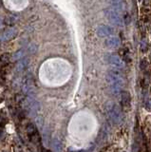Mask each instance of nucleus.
<instances>
[{
    "label": "nucleus",
    "instance_id": "nucleus-1",
    "mask_svg": "<svg viewBox=\"0 0 151 152\" xmlns=\"http://www.w3.org/2000/svg\"><path fill=\"white\" fill-rule=\"evenodd\" d=\"M105 15L107 18V20L111 22L112 24H114L115 26H123L125 24L124 16L122 15L120 12L116 11V10L109 8L105 10Z\"/></svg>",
    "mask_w": 151,
    "mask_h": 152
},
{
    "label": "nucleus",
    "instance_id": "nucleus-2",
    "mask_svg": "<svg viewBox=\"0 0 151 152\" xmlns=\"http://www.w3.org/2000/svg\"><path fill=\"white\" fill-rule=\"evenodd\" d=\"M105 60L108 65L113 66V69H125V63L119 55L114 53H107L105 55Z\"/></svg>",
    "mask_w": 151,
    "mask_h": 152
},
{
    "label": "nucleus",
    "instance_id": "nucleus-3",
    "mask_svg": "<svg viewBox=\"0 0 151 152\" xmlns=\"http://www.w3.org/2000/svg\"><path fill=\"white\" fill-rule=\"evenodd\" d=\"M22 91L24 94L28 96H32L35 92V84L32 76L31 74H28L22 84Z\"/></svg>",
    "mask_w": 151,
    "mask_h": 152
},
{
    "label": "nucleus",
    "instance_id": "nucleus-4",
    "mask_svg": "<svg viewBox=\"0 0 151 152\" xmlns=\"http://www.w3.org/2000/svg\"><path fill=\"white\" fill-rule=\"evenodd\" d=\"M25 108L28 114L31 116H35L39 110V104L32 98V96H28L24 102Z\"/></svg>",
    "mask_w": 151,
    "mask_h": 152
},
{
    "label": "nucleus",
    "instance_id": "nucleus-5",
    "mask_svg": "<svg viewBox=\"0 0 151 152\" xmlns=\"http://www.w3.org/2000/svg\"><path fill=\"white\" fill-rule=\"evenodd\" d=\"M107 78L108 82L113 86H118L123 82V75L118 69H111L110 70H108Z\"/></svg>",
    "mask_w": 151,
    "mask_h": 152
},
{
    "label": "nucleus",
    "instance_id": "nucleus-6",
    "mask_svg": "<svg viewBox=\"0 0 151 152\" xmlns=\"http://www.w3.org/2000/svg\"><path fill=\"white\" fill-rule=\"evenodd\" d=\"M113 28L110 26H107V25H100L98 26L96 28V33L99 37L101 38H107L113 34Z\"/></svg>",
    "mask_w": 151,
    "mask_h": 152
},
{
    "label": "nucleus",
    "instance_id": "nucleus-7",
    "mask_svg": "<svg viewBox=\"0 0 151 152\" xmlns=\"http://www.w3.org/2000/svg\"><path fill=\"white\" fill-rule=\"evenodd\" d=\"M16 34H17V31H16L15 28H7V30L4 31L1 34H0V41H2V42L10 41V40L13 39Z\"/></svg>",
    "mask_w": 151,
    "mask_h": 152
},
{
    "label": "nucleus",
    "instance_id": "nucleus-8",
    "mask_svg": "<svg viewBox=\"0 0 151 152\" xmlns=\"http://www.w3.org/2000/svg\"><path fill=\"white\" fill-rule=\"evenodd\" d=\"M105 44H106V47H107L108 49H117L118 47H120L121 41L119 38L116 36H109L107 38Z\"/></svg>",
    "mask_w": 151,
    "mask_h": 152
},
{
    "label": "nucleus",
    "instance_id": "nucleus-9",
    "mask_svg": "<svg viewBox=\"0 0 151 152\" xmlns=\"http://www.w3.org/2000/svg\"><path fill=\"white\" fill-rule=\"evenodd\" d=\"M27 132H28V134H29L30 138L34 142H36L38 140V132H37V129L34 125L29 124V125L27 126Z\"/></svg>",
    "mask_w": 151,
    "mask_h": 152
},
{
    "label": "nucleus",
    "instance_id": "nucleus-10",
    "mask_svg": "<svg viewBox=\"0 0 151 152\" xmlns=\"http://www.w3.org/2000/svg\"><path fill=\"white\" fill-rule=\"evenodd\" d=\"M28 65H29V59L24 57L23 59L18 61V63L15 66V70L17 71V72H22V71L25 70V69L28 66Z\"/></svg>",
    "mask_w": 151,
    "mask_h": 152
},
{
    "label": "nucleus",
    "instance_id": "nucleus-11",
    "mask_svg": "<svg viewBox=\"0 0 151 152\" xmlns=\"http://www.w3.org/2000/svg\"><path fill=\"white\" fill-rule=\"evenodd\" d=\"M26 55V51L25 50H16L12 53L11 59L12 61H19L21 59H23Z\"/></svg>",
    "mask_w": 151,
    "mask_h": 152
},
{
    "label": "nucleus",
    "instance_id": "nucleus-12",
    "mask_svg": "<svg viewBox=\"0 0 151 152\" xmlns=\"http://www.w3.org/2000/svg\"><path fill=\"white\" fill-rule=\"evenodd\" d=\"M10 63V55L9 54H2L0 55V70H2L5 66Z\"/></svg>",
    "mask_w": 151,
    "mask_h": 152
},
{
    "label": "nucleus",
    "instance_id": "nucleus-13",
    "mask_svg": "<svg viewBox=\"0 0 151 152\" xmlns=\"http://www.w3.org/2000/svg\"><path fill=\"white\" fill-rule=\"evenodd\" d=\"M4 21H5V24L6 25H13V24H15V22L17 21V18L15 16H13V15H9L7 16L5 19H4Z\"/></svg>",
    "mask_w": 151,
    "mask_h": 152
},
{
    "label": "nucleus",
    "instance_id": "nucleus-14",
    "mask_svg": "<svg viewBox=\"0 0 151 152\" xmlns=\"http://www.w3.org/2000/svg\"><path fill=\"white\" fill-rule=\"evenodd\" d=\"M147 66H148V63H147V61H146L145 59H142L141 60V62H140V68H141V69H145Z\"/></svg>",
    "mask_w": 151,
    "mask_h": 152
},
{
    "label": "nucleus",
    "instance_id": "nucleus-15",
    "mask_svg": "<svg viewBox=\"0 0 151 152\" xmlns=\"http://www.w3.org/2000/svg\"><path fill=\"white\" fill-rule=\"evenodd\" d=\"M28 51H29L30 53H35V51H36V46L34 44H31L29 48H28Z\"/></svg>",
    "mask_w": 151,
    "mask_h": 152
},
{
    "label": "nucleus",
    "instance_id": "nucleus-16",
    "mask_svg": "<svg viewBox=\"0 0 151 152\" xmlns=\"http://www.w3.org/2000/svg\"><path fill=\"white\" fill-rule=\"evenodd\" d=\"M6 123H7V119L5 118V116L0 114V126H3Z\"/></svg>",
    "mask_w": 151,
    "mask_h": 152
},
{
    "label": "nucleus",
    "instance_id": "nucleus-17",
    "mask_svg": "<svg viewBox=\"0 0 151 152\" xmlns=\"http://www.w3.org/2000/svg\"><path fill=\"white\" fill-rule=\"evenodd\" d=\"M1 26H2V22H1V20H0V28H1Z\"/></svg>",
    "mask_w": 151,
    "mask_h": 152
}]
</instances>
